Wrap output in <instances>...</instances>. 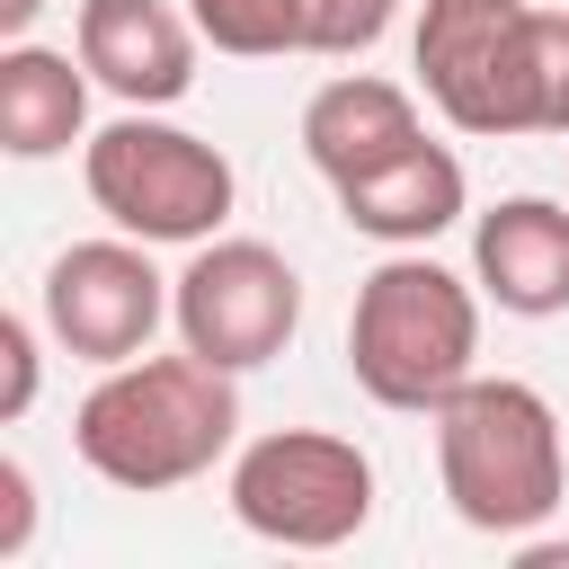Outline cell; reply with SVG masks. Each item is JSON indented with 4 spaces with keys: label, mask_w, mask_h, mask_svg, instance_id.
I'll list each match as a JSON object with an SVG mask.
<instances>
[{
    "label": "cell",
    "mask_w": 569,
    "mask_h": 569,
    "mask_svg": "<svg viewBox=\"0 0 569 569\" xmlns=\"http://www.w3.org/2000/svg\"><path fill=\"white\" fill-rule=\"evenodd\" d=\"M418 89L453 133H569V9L533 0H427L409 36Z\"/></svg>",
    "instance_id": "6da1fadb"
},
{
    "label": "cell",
    "mask_w": 569,
    "mask_h": 569,
    "mask_svg": "<svg viewBox=\"0 0 569 569\" xmlns=\"http://www.w3.org/2000/svg\"><path fill=\"white\" fill-rule=\"evenodd\" d=\"M231 436H240V391L196 347L98 365V382L71 409V453L107 489H133V498H160V489L204 480L231 453Z\"/></svg>",
    "instance_id": "7a4b0ae2"
},
{
    "label": "cell",
    "mask_w": 569,
    "mask_h": 569,
    "mask_svg": "<svg viewBox=\"0 0 569 569\" xmlns=\"http://www.w3.org/2000/svg\"><path fill=\"white\" fill-rule=\"evenodd\" d=\"M427 427H436V480H445V498L471 533L516 542V533L560 516L569 462H560V418L533 382L471 373L427 409Z\"/></svg>",
    "instance_id": "3957f363"
},
{
    "label": "cell",
    "mask_w": 569,
    "mask_h": 569,
    "mask_svg": "<svg viewBox=\"0 0 569 569\" xmlns=\"http://www.w3.org/2000/svg\"><path fill=\"white\" fill-rule=\"evenodd\" d=\"M480 293L436 267L427 249H391L347 311V373L373 409H409L427 418L453 382H471L480 365Z\"/></svg>",
    "instance_id": "277c9868"
},
{
    "label": "cell",
    "mask_w": 569,
    "mask_h": 569,
    "mask_svg": "<svg viewBox=\"0 0 569 569\" xmlns=\"http://www.w3.org/2000/svg\"><path fill=\"white\" fill-rule=\"evenodd\" d=\"M80 178H89V204H98L116 231L151 240V249H196V240H213V231L231 222V196H240L231 160H222L204 133L169 124L160 107H124L116 124H98V133L80 142Z\"/></svg>",
    "instance_id": "5b68a950"
},
{
    "label": "cell",
    "mask_w": 569,
    "mask_h": 569,
    "mask_svg": "<svg viewBox=\"0 0 569 569\" xmlns=\"http://www.w3.org/2000/svg\"><path fill=\"white\" fill-rule=\"evenodd\" d=\"M222 498H231L240 533H258L276 551H338L373 525V453L329 427H276L231 453Z\"/></svg>",
    "instance_id": "8992f818"
},
{
    "label": "cell",
    "mask_w": 569,
    "mask_h": 569,
    "mask_svg": "<svg viewBox=\"0 0 569 569\" xmlns=\"http://www.w3.org/2000/svg\"><path fill=\"white\" fill-rule=\"evenodd\" d=\"M169 329H178V347H196L204 365L258 373V365H276V356L293 347V329H302V276H293L284 249L240 240V231H213V240H196V258L178 267Z\"/></svg>",
    "instance_id": "52a82bcc"
},
{
    "label": "cell",
    "mask_w": 569,
    "mask_h": 569,
    "mask_svg": "<svg viewBox=\"0 0 569 569\" xmlns=\"http://www.w3.org/2000/svg\"><path fill=\"white\" fill-rule=\"evenodd\" d=\"M169 293L178 276L151 267V240L116 231V240H71L53 267H44V338L80 365H124V356H151L160 320H169Z\"/></svg>",
    "instance_id": "ba28073f"
},
{
    "label": "cell",
    "mask_w": 569,
    "mask_h": 569,
    "mask_svg": "<svg viewBox=\"0 0 569 569\" xmlns=\"http://www.w3.org/2000/svg\"><path fill=\"white\" fill-rule=\"evenodd\" d=\"M196 18L169 0H80L71 18V53L124 107H178L196 89Z\"/></svg>",
    "instance_id": "9c48e42d"
},
{
    "label": "cell",
    "mask_w": 569,
    "mask_h": 569,
    "mask_svg": "<svg viewBox=\"0 0 569 569\" xmlns=\"http://www.w3.org/2000/svg\"><path fill=\"white\" fill-rule=\"evenodd\" d=\"M471 284L507 320H560L569 311V204L507 196L471 222Z\"/></svg>",
    "instance_id": "30bf717a"
},
{
    "label": "cell",
    "mask_w": 569,
    "mask_h": 569,
    "mask_svg": "<svg viewBox=\"0 0 569 569\" xmlns=\"http://www.w3.org/2000/svg\"><path fill=\"white\" fill-rule=\"evenodd\" d=\"M329 196H338L347 231H365V240H382V249H427L436 231L462 222L471 178H462V160H453L445 142H409V151H391L382 169H365V178H347V187H329Z\"/></svg>",
    "instance_id": "8fae6325"
},
{
    "label": "cell",
    "mask_w": 569,
    "mask_h": 569,
    "mask_svg": "<svg viewBox=\"0 0 569 569\" xmlns=\"http://www.w3.org/2000/svg\"><path fill=\"white\" fill-rule=\"evenodd\" d=\"M409 142H427V124H418V98H409L400 80L338 71V80H320L311 107H302V160H311L329 187L382 169V160L409 151Z\"/></svg>",
    "instance_id": "7c38bea8"
},
{
    "label": "cell",
    "mask_w": 569,
    "mask_h": 569,
    "mask_svg": "<svg viewBox=\"0 0 569 569\" xmlns=\"http://www.w3.org/2000/svg\"><path fill=\"white\" fill-rule=\"evenodd\" d=\"M89 62L62 44H0V151L9 160H53L71 142H89Z\"/></svg>",
    "instance_id": "4fadbf2b"
},
{
    "label": "cell",
    "mask_w": 569,
    "mask_h": 569,
    "mask_svg": "<svg viewBox=\"0 0 569 569\" xmlns=\"http://www.w3.org/2000/svg\"><path fill=\"white\" fill-rule=\"evenodd\" d=\"M187 18L213 53H240V62L302 53V0H187Z\"/></svg>",
    "instance_id": "5bb4252c"
},
{
    "label": "cell",
    "mask_w": 569,
    "mask_h": 569,
    "mask_svg": "<svg viewBox=\"0 0 569 569\" xmlns=\"http://www.w3.org/2000/svg\"><path fill=\"white\" fill-rule=\"evenodd\" d=\"M400 0H302V53H373L391 36Z\"/></svg>",
    "instance_id": "9a60e30c"
},
{
    "label": "cell",
    "mask_w": 569,
    "mask_h": 569,
    "mask_svg": "<svg viewBox=\"0 0 569 569\" xmlns=\"http://www.w3.org/2000/svg\"><path fill=\"white\" fill-rule=\"evenodd\" d=\"M36 373H44L36 320H27V311H0V427H18V418L36 409Z\"/></svg>",
    "instance_id": "2e32d148"
},
{
    "label": "cell",
    "mask_w": 569,
    "mask_h": 569,
    "mask_svg": "<svg viewBox=\"0 0 569 569\" xmlns=\"http://www.w3.org/2000/svg\"><path fill=\"white\" fill-rule=\"evenodd\" d=\"M36 542V480L18 453H0V560H27Z\"/></svg>",
    "instance_id": "e0dca14e"
},
{
    "label": "cell",
    "mask_w": 569,
    "mask_h": 569,
    "mask_svg": "<svg viewBox=\"0 0 569 569\" xmlns=\"http://www.w3.org/2000/svg\"><path fill=\"white\" fill-rule=\"evenodd\" d=\"M36 18H44V0H0V36H9V44H18Z\"/></svg>",
    "instance_id": "ac0fdd59"
}]
</instances>
